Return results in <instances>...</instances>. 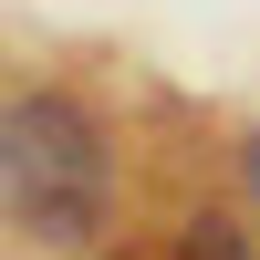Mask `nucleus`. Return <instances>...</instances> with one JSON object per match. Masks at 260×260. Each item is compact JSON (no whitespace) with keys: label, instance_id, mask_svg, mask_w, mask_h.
Returning <instances> with one entry per match:
<instances>
[{"label":"nucleus","instance_id":"2","mask_svg":"<svg viewBox=\"0 0 260 260\" xmlns=\"http://www.w3.org/2000/svg\"><path fill=\"white\" fill-rule=\"evenodd\" d=\"M187 260H260V250H240V229H219V219H198V229H187Z\"/></svg>","mask_w":260,"mask_h":260},{"label":"nucleus","instance_id":"1","mask_svg":"<svg viewBox=\"0 0 260 260\" xmlns=\"http://www.w3.org/2000/svg\"><path fill=\"white\" fill-rule=\"evenodd\" d=\"M0 208L11 229L52 250H83L115 208V156H104V125L73 94H11L0 104Z\"/></svg>","mask_w":260,"mask_h":260},{"label":"nucleus","instance_id":"3","mask_svg":"<svg viewBox=\"0 0 260 260\" xmlns=\"http://www.w3.org/2000/svg\"><path fill=\"white\" fill-rule=\"evenodd\" d=\"M240 177H250V198H260V125H250V146H240Z\"/></svg>","mask_w":260,"mask_h":260}]
</instances>
